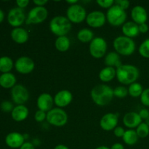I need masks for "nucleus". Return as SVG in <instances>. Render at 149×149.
Masks as SVG:
<instances>
[{
  "mask_svg": "<svg viewBox=\"0 0 149 149\" xmlns=\"http://www.w3.org/2000/svg\"><path fill=\"white\" fill-rule=\"evenodd\" d=\"M122 31L124 36L132 39V38L136 37L139 34V26L133 21L126 22L122 26Z\"/></svg>",
  "mask_w": 149,
  "mask_h": 149,
  "instance_id": "obj_21",
  "label": "nucleus"
},
{
  "mask_svg": "<svg viewBox=\"0 0 149 149\" xmlns=\"http://www.w3.org/2000/svg\"><path fill=\"white\" fill-rule=\"evenodd\" d=\"M107 47V42L103 38L95 37L90 43L89 51L93 58L100 59L106 55Z\"/></svg>",
  "mask_w": 149,
  "mask_h": 149,
  "instance_id": "obj_7",
  "label": "nucleus"
},
{
  "mask_svg": "<svg viewBox=\"0 0 149 149\" xmlns=\"http://www.w3.org/2000/svg\"><path fill=\"white\" fill-rule=\"evenodd\" d=\"M33 2L37 7H44L48 2V1L47 0H33Z\"/></svg>",
  "mask_w": 149,
  "mask_h": 149,
  "instance_id": "obj_44",
  "label": "nucleus"
},
{
  "mask_svg": "<svg viewBox=\"0 0 149 149\" xmlns=\"http://www.w3.org/2000/svg\"><path fill=\"white\" fill-rule=\"evenodd\" d=\"M16 4H17V7L23 9L27 7L28 4H29V0H17Z\"/></svg>",
  "mask_w": 149,
  "mask_h": 149,
  "instance_id": "obj_40",
  "label": "nucleus"
},
{
  "mask_svg": "<svg viewBox=\"0 0 149 149\" xmlns=\"http://www.w3.org/2000/svg\"><path fill=\"white\" fill-rule=\"evenodd\" d=\"M138 26H139L140 33H146V32H148L149 28H148V26L146 24V23H143V24L138 25Z\"/></svg>",
  "mask_w": 149,
  "mask_h": 149,
  "instance_id": "obj_42",
  "label": "nucleus"
},
{
  "mask_svg": "<svg viewBox=\"0 0 149 149\" xmlns=\"http://www.w3.org/2000/svg\"><path fill=\"white\" fill-rule=\"evenodd\" d=\"M70 45H71V42L66 36H58L55 42V48L59 52H66L69 49Z\"/></svg>",
  "mask_w": 149,
  "mask_h": 149,
  "instance_id": "obj_26",
  "label": "nucleus"
},
{
  "mask_svg": "<svg viewBox=\"0 0 149 149\" xmlns=\"http://www.w3.org/2000/svg\"><path fill=\"white\" fill-rule=\"evenodd\" d=\"M132 21L138 25L146 23L148 20V13L143 7L140 5L135 6L131 11Z\"/></svg>",
  "mask_w": 149,
  "mask_h": 149,
  "instance_id": "obj_18",
  "label": "nucleus"
},
{
  "mask_svg": "<svg viewBox=\"0 0 149 149\" xmlns=\"http://www.w3.org/2000/svg\"><path fill=\"white\" fill-rule=\"evenodd\" d=\"M13 61L10 57L2 56L0 58V71L4 73H9L13 68Z\"/></svg>",
  "mask_w": 149,
  "mask_h": 149,
  "instance_id": "obj_29",
  "label": "nucleus"
},
{
  "mask_svg": "<svg viewBox=\"0 0 149 149\" xmlns=\"http://www.w3.org/2000/svg\"><path fill=\"white\" fill-rule=\"evenodd\" d=\"M118 119L117 115L113 113H108L103 115L100 121V126L102 130L105 131L113 130L117 127Z\"/></svg>",
  "mask_w": 149,
  "mask_h": 149,
  "instance_id": "obj_14",
  "label": "nucleus"
},
{
  "mask_svg": "<svg viewBox=\"0 0 149 149\" xmlns=\"http://www.w3.org/2000/svg\"><path fill=\"white\" fill-rule=\"evenodd\" d=\"M54 104V97L50 94L47 93H42L38 97L36 100V105L39 110L43 111L47 113L48 111L52 109Z\"/></svg>",
  "mask_w": 149,
  "mask_h": 149,
  "instance_id": "obj_16",
  "label": "nucleus"
},
{
  "mask_svg": "<svg viewBox=\"0 0 149 149\" xmlns=\"http://www.w3.org/2000/svg\"><path fill=\"white\" fill-rule=\"evenodd\" d=\"M24 141V136L17 132H10L5 138L6 145L11 148H20L25 143Z\"/></svg>",
  "mask_w": 149,
  "mask_h": 149,
  "instance_id": "obj_17",
  "label": "nucleus"
},
{
  "mask_svg": "<svg viewBox=\"0 0 149 149\" xmlns=\"http://www.w3.org/2000/svg\"><path fill=\"white\" fill-rule=\"evenodd\" d=\"M68 114L61 108H54L47 113L46 120L55 127H63L68 122Z\"/></svg>",
  "mask_w": 149,
  "mask_h": 149,
  "instance_id": "obj_6",
  "label": "nucleus"
},
{
  "mask_svg": "<svg viewBox=\"0 0 149 149\" xmlns=\"http://www.w3.org/2000/svg\"><path fill=\"white\" fill-rule=\"evenodd\" d=\"M66 2L68 4H69V5H74V4H77L78 3V1L77 0H72V1H70V0H67Z\"/></svg>",
  "mask_w": 149,
  "mask_h": 149,
  "instance_id": "obj_47",
  "label": "nucleus"
},
{
  "mask_svg": "<svg viewBox=\"0 0 149 149\" xmlns=\"http://www.w3.org/2000/svg\"><path fill=\"white\" fill-rule=\"evenodd\" d=\"M26 17L24 11L23 9L19 7L11 9L7 15V21L13 27H20L24 22H26Z\"/></svg>",
  "mask_w": 149,
  "mask_h": 149,
  "instance_id": "obj_11",
  "label": "nucleus"
},
{
  "mask_svg": "<svg viewBox=\"0 0 149 149\" xmlns=\"http://www.w3.org/2000/svg\"><path fill=\"white\" fill-rule=\"evenodd\" d=\"M142 121L143 119L137 112H128L123 117L124 125L130 130L138 127L142 123Z\"/></svg>",
  "mask_w": 149,
  "mask_h": 149,
  "instance_id": "obj_19",
  "label": "nucleus"
},
{
  "mask_svg": "<svg viewBox=\"0 0 149 149\" xmlns=\"http://www.w3.org/2000/svg\"><path fill=\"white\" fill-rule=\"evenodd\" d=\"M73 95L69 90H63L58 92L54 97V103L58 108H65L71 103Z\"/></svg>",
  "mask_w": 149,
  "mask_h": 149,
  "instance_id": "obj_15",
  "label": "nucleus"
},
{
  "mask_svg": "<svg viewBox=\"0 0 149 149\" xmlns=\"http://www.w3.org/2000/svg\"><path fill=\"white\" fill-rule=\"evenodd\" d=\"M16 71L22 74H28L34 70L35 63L33 60L27 56H22L17 58L15 63Z\"/></svg>",
  "mask_w": 149,
  "mask_h": 149,
  "instance_id": "obj_12",
  "label": "nucleus"
},
{
  "mask_svg": "<svg viewBox=\"0 0 149 149\" xmlns=\"http://www.w3.org/2000/svg\"><path fill=\"white\" fill-rule=\"evenodd\" d=\"M11 38L17 44H24L29 39V33L23 28H15L11 31Z\"/></svg>",
  "mask_w": 149,
  "mask_h": 149,
  "instance_id": "obj_22",
  "label": "nucleus"
},
{
  "mask_svg": "<svg viewBox=\"0 0 149 149\" xmlns=\"http://www.w3.org/2000/svg\"><path fill=\"white\" fill-rule=\"evenodd\" d=\"M138 51L141 56L149 58V39H146L141 44Z\"/></svg>",
  "mask_w": 149,
  "mask_h": 149,
  "instance_id": "obj_32",
  "label": "nucleus"
},
{
  "mask_svg": "<svg viewBox=\"0 0 149 149\" xmlns=\"http://www.w3.org/2000/svg\"><path fill=\"white\" fill-rule=\"evenodd\" d=\"M54 149H69L68 147H67L65 145H63V144H58L54 148Z\"/></svg>",
  "mask_w": 149,
  "mask_h": 149,
  "instance_id": "obj_46",
  "label": "nucleus"
},
{
  "mask_svg": "<svg viewBox=\"0 0 149 149\" xmlns=\"http://www.w3.org/2000/svg\"><path fill=\"white\" fill-rule=\"evenodd\" d=\"M86 10L80 4H74L68 7L66 11V17L71 23H80L86 20L87 17Z\"/></svg>",
  "mask_w": 149,
  "mask_h": 149,
  "instance_id": "obj_9",
  "label": "nucleus"
},
{
  "mask_svg": "<svg viewBox=\"0 0 149 149\" xmlns=\"http://www.w3.org/2000/svg\"><path fill=\"white\" fill-rule=\"evenodd\" d=\"M90 96L93 101L99 106H105L113 100V90L107 84H97L91 90Z\"/></svg>",
  "mask_w": 149,
  "mask_h": 149,
  "instance_id": "obj_1",
  "label": "nucleus"
},
{
  "mask_svg": "<svg viewBox=\"0 0 149 149\" xmlns=\"http://www.w3.org/2000/svg\"><path fill=\"white\" fill-rule=\"evenodd\" d=\"M106 16V20L113 26H123L126 23V11L115 4L108 10Z\"/></svg>",
  "mask_w": 149,
  "mask_h": 149,
  "instance_id": "obj_5",
  "label": "nucleus"
},
{
  "mask_svg": "<svg viewBox=\"0 0 149 149\" xmlns=\"http://www.w3.org/2000/svg\"><path fill=\"white\" fill-rule=\"evenodd\" d=\"M16 77L12 73H4L0 76V86L3 88H13L16 85Z\"/></svg>",
  "mask_w": 149,
  "mask_h": 149,
  "instance_id": "obj_23",
  "label": "nucleus"
},
{
  "mask_svg": "<svg viewBox=\"0 0 149 149\" xmlns=\"http://www.w3.org/2000/svg\"><path fill=\"white\" fill-rule=\"evenodd\" d=\"M139 137L137 135L136 131L134 130H127L125 131V135L122 137L124 142L128 146H133L138 142Z\"/></svg>",
  "mask_w": 149,
  "mask_h": 149,
  "instance_id": "obj_28",
  "label": "nucleus"
},
{
  "mask_svg": "<svg viewBox=\"0 0 149 149\" xmlns=\"http://www.w3.org/2000/svg\"><path fill=\"white\" fill-rule=\"evenodd\" d=\"M113 46L115 52L119 55L129 56L134 53L136 45L132 39L125 36H119L113 40Z\"/></svg>",
  "mask_w": 149,
  "mask_h": 149,
  "instance_id": "obj_4",
  "label": "nucleus"
},
{
  "mask_svg": "<svg viewBox=\"0 0 149 149\" xmlns=\"http://www.w3.org/2000/svg\"><path fill=\"white\" fill-rule=\"evenodd\" d=\"M111 149H125V147L120 143H116L113 144L111 147L110 148Z\"/></svg>",
  "mask_w": 149,
  "mask_h": 149,
  "instance_id": "obj_45",
  "label": "nucleus"
},
{
  "mask_svg": "<svg viewBox=\"0 0 149 149\" xmlns=\"http://www.w3.org/2000/svg\"><path fill=\"white\" fill-rule=\"evenodd\" d=\"M49 29L51 32L58 37L65 36L71 31V23L65 16H55L50 20Z\"/></svg>",
  "mask_w": 149,
  "mask_h": 149,
  "instance_id": "obj_3",
  "label": "nucleus"
},
{
  "mask_svg": "<svg viewBox=\"0 0 149 149\" xmlns=\"http://www.w3.org/2000/svg\"><path fill=\"white\" fill-rule=\"evenodd\" d=\"M116 69L113 67L106 66L99 73V79L103 82H109L116 77Z\"/></svg>",
  "mask_w": 149,
  "mask_h": 149,
  "instance_id": "obj_25",
  "label": "nucleus"
},
{
  "mask_svg": "<svg viewBox=\"0 0 149 149\" xmlns=\"http://www.w3.org/2000/svg\"><path fill=\"white\" fill-rule=\"evenodd\" d=\"M125 130H124L123 127H116L114 130H113V134L117 138H122L125 135Z\"/></svg>",
  "mask_w": 149,
  "mask_h": 149,
  "instance_id": "obj_39",
  "label": "nucleus"
},
{
  "mask_svg": "<svg viewBox=\"0 0 149 149\" xmlns=\"http://www.w3.org/2000/svg\"><path fill=\"white\" fill-rule=\"evenodd\" d=\"M138 113H139V115H140V116L141 117V119H144V120H146V119L149 116V111H148V109H141Z\"/></svg>",
  "mask_w": 149,
  "mask_h": 149,
  "instance_id": "obj_41",
  "label": "nucleus"
},
{
  "mask_svg": "<svg viewBox=\"0 0 149 149\" xmlns=\"http://www.w3.org/2000/svg\"><path fill=\"white\" fill-rule=\"evenodd\" d=\"M143 86L140 83L135 82L129 85L128 87V94L133 97H141V94L143 92Z\"/></svg>",
  "mask_w": 149,
  "mask_h": 149,
  "instance_id": "obj_30",
  "label": "nucleus"
},
{
  "mask_svg": "<svg viewBox=\"0 0 149 149\" xmlns=\"http://www.w3.org/2000/svg\"><path fill=\"white\" fill-rule=\"evenodd\" d=\"M77 39L82 43H88L91 42L94 39V33L93 31L89 29H81L77 33Z\"/></svg>",
  "mask_w": 149,
  "mask_h": 149,
  "instance_id": "obj_27",
  "label": "nucleus"
},
{
  "mask_svg": "<svg viewBox=\"0 0 149 149\" xmlns=\"http://www.w3.org/2000/svg\"><path fill=\"white\" fill-rule=\"evenodd\" d=\"M0 108H1V111L6 113H8V112H12L13 111V109H14V106L13 104L10 101L8 100H4L0 105Z\"/></svg>",
  "mask_w": 149,
  "mask_h": 149,
  "instance_id": "obj_34",
  "label": "nucleus"
},
{
  "mask_svg": "<svg viewBox=\"0 0 149 149\" xmlns=\"http://www.w3.org/2000/svg\"><path fill=\"white\" fill-rule=\"evenodd\" d=\"M137 135L139 138H145L149 135V127L146 122H142L138 127L136 128Z\"/></svg>",
  "mask_w": 149,
  "mask_h": 149,
  "instance_id": "obj_31",
  "label": "nucleus"
},
{
  "mask_svg": "<svg viewBox=\"0 0 149 149\" xmlns=\"http://www.w3.org/2000/svg\"><path fill=\"white\" fill-rule=\"evenodd\" d=\"M11 97L15 103L23 105L29 100L30 95L29 90L22 84H16L11 89Z\"/></svg>",
  "mask_w": 149,
  "mask_h": 149,
  "instance_id": "obj_10",
  "label": "nucleus"
},
{
  "mask_svg": "<svg viewBox=\"0 0 149 149\" xmlns=\"http://www.w3.org/2000/svg\"><path fill=\"white\" fill-rule=\"evenodd\" d=\"M48 16V11L45 7H34L29 11L26 17V23L30 24H39L45 21Z\"/></svg>",
  "mask_w": 149,
  "mask_h": 149,
  "instance_id": "obj_8",
  "label": "nucleus"
},
{
  "mask_svg": "<svg viewBox=\"0 0 149 149\" xmlns=\"http://www.w3.org/2000/svg\"><path fill=\"white\" fill-rule=\"evenodd\" d=\"M29 114V109L24 105H17L11 112L12 118L15 122H23L27 119Z\"/></svg>",
  "mask_w": 149,
  "mask_h": 149,
  "instance_id": "obj_20",
  "label": "nucleus"
},
{
  "mask_svg": "<svg viewBox=\"0 0 149 149\" xmlns=\"http://www.w3.org/2000/svg\"><path fill=\"white\" fill-rule=\"evenodd\" d=\"M20 149H35V146L32 143L25 142Z\"/></svg>",
  "mask_w": 149,
  "mask_h": 149,
  "instance_id": "obj_43",
  "label": "nucleus"
},
{
  "mask_svg": "<svg viewBox=\"0 0 149 149\" xmlns=\"http://www.w3.org/2000/svg\"><path fill=\"white\" fill-rule=\"evenodd\" d=\"M104 63L106 66L113 67L116 68L122 65L120 60V56L116 52H111L106 55L104 59Z\"/></svg>",
  "mask_w": 149,
  "mask_h": 149,
  "instance_id": "obj_24",
  "label": "nucleus"
},
{
  "mask_svg": "<svg viewBox=\"0 0 149 149\" xmlns=\"http://www.w3.org/2000/svg\"><path fill=\"white\" fill-rule=\"evenodd\" d=\"M146 125L149 127V116L148 118H147L146 119Z\"/></svg>",
  "mask_w": 149,
  "mask_h": 149,
  "instance_id": "obj_50",
  "label": "nucleus"
},
{
  "mask_svg": "<svg viewBox=\"0 0 149 149\" xmlns=\"http://www.w3.org/2000/svg\"><path fill=\"white\" fill-rule=\"evenodd\" d=\"M139 76V70L133 65L122 64L116 68V79L121 84L125 85H130L136 82Z\"/></svg>",
  "mask_w": 149,
  "mask_h": 149,
  "instance_id": "obj_2",
  "label": "nucleus"
},
{
  "mask_svg": "<svg viewBox=\"0 0 149 149\" xmlns=\"http://www.w3.org/2000/svg\"><path fill=\"white\" fill-rule=\"evenodd\" d=\"M115 4L119 6L124 10H126L127 9L129 8L130 2L128 0H116V1H115Z\"/></svg>",
  "mask_w": 149,
  "mask_h": 149,
  "instance_id": "obj_38",
  "label": "nucleus"
},
{
  "mask_svg": "<svg viewBox=\"0 0 149 149\" xmlns=\"http://www.w3.org/2000/svg\"><path fill=\"white\" fill-rule=\"evenodd\" d=\"M141 101L143 106L149 107V88L143 90L141 95Z\"/></svg>",
  "mask_w": 149,
  "mask_h": 149,
  "instance_id": "obj_36",
  "label": "nucleus"
},
{
  "mask_svg": "<svg viewBox=\"0 0 149 149\" xmlns=\"http://www.w3.org/2000/svg\"><path fill=\"white\" fill-rule=\"evenodd\" d=\"M95 149H111V148H109V147L106 146H100L97 147Z\"/></svg>",
  "mask_w": 149,
  "mask_h": 149,
  "instance_id": "obj_49",
  "label": "nucleus"
},
{
  "mask_svg": "<svg viewBox=\"0 0 149 149\" xmlns=\"http://www.w3.org/2000/svg\"><path fill=\"white\" fill-rule=\"evenodd\" d=\"M106 16L103 12L99 10H95L87 14L86 17V22L87 25L92 28H100L106 23Z\"/></svg>",
  "mask_w": 149,
  "mask_h": 149,
  "instance_id": "obj_13",
  "label": "nucleus"
},
{
  "mask_svg": "<svg viewBox=\"0 0 149 149\" xmlns=\"http://www.w3.org/2000/svg\"><path fill=\"white\" fill-rule=\"evenodd\" d=\"M4 18V12L0 9V23L3 21Z\"/></svg>",
  "mask_w": 149,
  "mask_h": 149,
  "instance_id": "obj_48",
  "label": "nucleus"
},
{
  "mask_svg": "<svg viewBox=\"0 0 149 149\" xmlns=\"http://www.w3.org/2000/svg\"><path fill=\"white\" fill-rule=\"evenodd\" d=\"M128 95V89L124 86H118L113 90V95L119 98H124Z\"/></svg>",
  "mask_w": 149,
  "mask_h": 149,
  "instance_id": "obj_33",
  "label": "nucleus"
},
{
  "mask_svg": "<svg viewBox=\"0 0 149 149\" xmlns=\"http://www.w3.org/2000/svg\"><path fill=\"white\" fill-rule=\"evenodd\" d=\"M96 2L100 7L104 9L111 8L115 4V1L113 0H97Z\"/></svg>",
  "mask_w": 149,
  "mask_h": 149,
  "instance_id": "obj_35",
  "label": "nucleus"
},
{
  "mask_svg": "<svg viewBox=\"0 0 149 149\" xmlns=\"http://www.w3.org/2000/svg\"><path fill=\"white\" fill-rule=\"evenodd\" d=\"M47 118V112L43 111L38 110L34 114V119L37 122H42L46 119Z\"/></svg>",
  "mask_w": 149,
  "mask_h": 149,
  "instance_id": "obj_37",
  "label": "nucleus"
}]
</instances>
